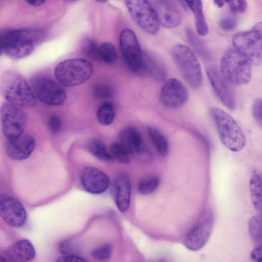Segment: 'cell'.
I'll return each instance as SVG.
<instances>
[{
	"label": "cell",
	"instance_id": "1",
	"mask_svg": "<svg viewBox=\"0 0 262 262\" xmlns=\"http://www.w3.org/2000/svg\"><path fill=\"white\" fill-rule=\"evenodd\" d=\"M0 88L5 98L15 106L30 108L36 104V97L28 82L16 71H7L3 74Z\"/></svg>",
	"mask_w": 262,
	"mask_h": 262
},
{
	"label": "cell",
	"instance_id": "2",
	"mask_svg": "<svg viewBox=\"0 0 262 262\" xmlns=\"http://www.w3.org/2000/svg\"><path fill=\"white\" fill-rule=\"evenodd\" d=\"M210 113L223 145L234 152L242 150L245 146L246 139L242 129L236 121L219 108H211Z\"/></svg>",
	"mask_w": 262,
	"mask_h": 262
},
{
	"label": "cell",
	"instance_id": "3",
	"mask_svg": "<svg viewBox=\"0 0 262 262\" xmlns=\"http://www.w3.org/2000/svg\"><path fill=\"white\" fill-rule=\"evenodd\" d=\"M38 33L28 30L5 29L0 32L3 51L8 56L19 59L29 56L33 51Z\"/></svg>",
	"mask_w": 262,
	"mask_h": 262
},
{
	"label": "cell",
	"instance_id": "4",
	"mask_svg": "<svg viewBox=\"0 0 262 262\" xmlns=\"http://www.w3.org/2000/svg\"><path fill=\"white\" fill-rule=\"evenodd\" d=\"M220 72L231 85H244L251 78V63L236 50L230 49L221 58Z\"/></svg>",
	"mask_w": 262,
	"mask_h": 262
},
{
	"label": "cell",
	"instance_id": "5",
	"mask_svg": "<svg viewBox=\"0 0 262 262\" xmlns=\"http://www.w3.org/2000/svg\"><path fill=\"white\" fill-rule=\"evenodd\" d=\"M93 70L91 63L85 59H70L56 66L54 75L61 85L72 87L87 81L92 75Z\"/></svg>",
	"mask_w": 262,
	"mask_h": 262
},
{
	"label": "cell",
	"instance_id": "6",
	"mask_svg": "<svg viewBox=\"0 0 262 262\" xmlns=\"http://www.w3.org/2000/svg\"><path fill=\"white\" fill-rule=\"evenodd\" d=\"M172 58L186 82L192 88L201 85L203 76L200 63L188 46L178 43L172 49Z\"/></svg>",
	"mask_w": 262,
	"mask_h": 262
},
{
	"label": "cell",
	"instance_id": "7",
	"mask_svg": "<svg viewBox=\"0 0 262 262\" xmlns=\"http://www.w3.org/2000/svg\"><path fill=\"white\" fill-rule=\"evenodd\" d=\"M262 24H255L249 30L238 32L232 38L233 45L237 52L256 66L261 64Z\"/></svg>",
	"mask_w": 262,
	"mask_h": 262
},
{
	"label": "cell",
	"instance_id": "8",
	"mask_svg": "<svg viewBox=\"0 0 262 262\" xmlns=\"http://www.w3.org/2000/svg\"><path fill=\"white\" fill-rule=\"evenodd\" d=\"M0 117L3 132L8 140L23 134L27 116L23 110L9 102L3 103L0 107Z\"/></svg>",
	"mask_w": 262,
	"mask_h": 262
},
{
	"label": "cell",
	"instance_id": "9",
	"mask_svg": "<svg viewBox=\"0 0 262 262\" xmlns=\"http://www.w3.org/2000/svg\"><path fill=\"white\" fill-rule=\"evenodd\" d=\"M214 223L211 210L206 209L196 224L186 234L184 240L185 247L191 251L202 249L208 242L212 231Z\"/></svg>",
	"mask_w": 262,
	"mask_h": 262
},
{
	"label": "cell",
	"instance_id": "10",
	"mask_svg": "<svg viewBox=\"0 0 262 262\" xmlns=\"http://www.w3.org/2000/svg\"><path fill=\"white\" fill-rule=\"evenodd\" d=\"M125 3L130 15L144 31L150 34L158 32L160 25L148 1H126Z\"/></svg>",
	"mask_w": 262,
	"mask_h": 262
},
{
	"label": "cell",
	"instance_id": "11",
	"mask_svg": "<svg viewBox=\"0 0 262 262\" xmlns=\"http://www.w3.org/2000/svg\"><path fill=\"white\" fill-rule=\"evenodd\" d=\"M34 94L43 103L51 106L62 104L66 99L64 89L53 80L39 77L33 84Z\"/></svg>",
	"mask_w": 262,
	"mask_h": 262
},
{
	"label": "cell",
	"instance_id": "12",
	"mask_svg": "<svg viewBox=\"0 0 262 262\" xmlns=\"http://www.w3.org/2000/svg\"><path fill=\"white\" fill-rule=\"evenodd\" d=\"M120 44L129 69L134 72L139 71L142 68L143 55L135 33L129 29L123 30L120 35Z\"/></svg>",
	"mask_w": 262,
	"mask_h": 262
},
{
	"label": "cell",
	"instance_id": "13",
	"mask_svg": "<svg viewBox=\"0 0 262 262\" xmlns=\"http://www.w3.org/2000/svg\"><path fill=\"white\" fill-rule=\"evenodd\" d=\"M206 73L218 99L227 108L234 110L236 107V101L232 85L225 79L215 67H208Z\"/></svg>",
	"mask_w": 262,
	"mask_h": 262
},
{
	"label": "cell",
	"instance_id": "14",
	"mask_svg": "<svg viewBox=\"0 0 262 262\" xmlns=\"http://www.w3.org/2000/svg\"><path fill=\"white\" fill-rule=\"evenodd\" d=\"M148 1L160 25L167 28H173L181 24L182 12L176 2L165 0Z\"/></svg>",
	"mask_w": 262,
	"mask_h": 262
},
{
	"label": "cell",
	"instance_id": "15",
	"mask_svg": "<svg viewBox=\"0 0 262 262\" xmlns=\"http://www.w3.org/2000/svg\"><path fill=\"white\" fill-rule=\"evenodd\" d=\"M188 92L184 84L178 79L170 78L162 86L159 99L166 107L176 108L183 105L187 100Z\"/></svg>",
	"mask_w": 262,
	"mask_h": 262
},
{
	"label": "cell",
	"instance_id": "16",
	"mask_svg": "<svg viewBox=\"0 0 262 262\" xmlns=\"http://www.w3.org/2000/svg\"><path fill=\"white\" fill-rule=\"evenodd\" d=\"M0 215L7 224L15 227L23 225L27 217L25 208L21 202L7 195L0 197Z\"/></svg>",
	"mask_w": 262,
	"mask_h": 262
},
{
	"label": "cell",
	"instance_id": "17",
	"mask_svg": "<svg viewBox=\"0 0 262 262\" xmlns=\"http://www.w3.org/2000/svg\"><path fill=\"white\" fill-rule=\"evenodd\" d=\"M129 151L145 160L149 161L151 155L148 149L143 144L141 135L134 127L124 129L119 134L118 141Z\"/></svg>",
	"mask_w": 262,
	"mask_h": 262
},
{
	"label": "cell",
	"instance_id": "18",
	"mask_svg": "<svg viewBox=\"0 0 262 262\" xmlns=\"http://www.w3.org/2000/svg\"><path fill=\"white\" fill-rule=\"evenodd\" d=\"M81 183L83 188L88 192L98 194L105 192L110 186L109 177L99 169L85 167L81 174Z\"/></svg>",
	"mask_w": 262,
	"mask_h": 262
},
{
	"label": "cell",
	"instance_id": "19",
	"mask_svg": "<svg viewBox=\"0 0 262 262\" xmlns=\"http://www.w3.org/2000/svg\"><path fill=\"white\" fill-rule=\"evenodd\" d=\"M34 147L33 138L30 135L23 134L16 139L8 140L6 150L11 158L16 160H23L31 155Z\"/></svg>",
	"mask_w": 262,
	"mask_h": 262
},
{
	"label": "cell",
	"instance_id": "20",
	"mask_svg": "<svg viewBox=\"0 0 262 262\" xmlns=\"http://www.w3.org/2000/svg\"><path fill=\"white\" fill-rule=\"evenodd\" d=\"M35 255V248L31 242L23 239L9 246L4 257L8 262H30Z\"/></svg>",
	"mask_w": 262,
	"mask_h": 262
},
{
	"label": "cell",
	"instance_id": "21",
	"mask_svg": "<svg viewBox=\"0 0 262 262\" xmlns=\"http://www.w3.org/2000/svg\"><path fill=\"white\" fill-rule=\"evenodd\" d=\"M131 183L125 172L119 173L115 181V200L118 209L122 212L128 209L130 201Z\"/></svg>",
	"mask_w": 262,
	"mask_h": 262
},
{
	"label": "cell",
	"instance_id": "22",
	"mask_svg": "<svg viewBox=\"0 0 262 262\" xmlns=\"http://www.w3.org/2000/svg\"><path fill=\"white\" fill-rule=\"evenodd\" d=\"M194 14L195 26L200 35L205 36L209 32L203 10V4L201 1H186L184 2Z\"/></svg>",
	"mask_w": 262,
	"mask_h": 262
},
{
	"label": "cell",
	"instance_id": "23",
	"mask_svg": "<svg viewBox=\"0 0 262 262\" xmlns=\"http://www.w3.org/2000/svg\"><path fill=\"white\" fill-rule=\"evenodd\" d=\"M142 68L159 81H163L166 76L164 64L159 59L153 56L148 54L143 55Z\"/></svg>",
	"mask_w": 262,
	"mask_h": 262
},
{
	"label": "cell",
	"instance_id": "24",
	"mask_svg": "<svg viewBox=\"0 0 262 262\" xmlns=\"http://www.w3.org/2000/svg\"><path fill=\"white\" fill-rule=\"evenodd\" d=\"M249 185L253 206L260 211L261 210V178L259 174L256 173L252 176Z\"/></svg>",
	"mask_w": 262,
	"mask_h": 262
},
{
	"label": "cell",
	"instance_id": "25",
	"mask_svg": "<svg viewBox=\"0 0 262 262\" xmlns=\"http://www.w3.org/2000/svg\"><path fill=\"white\" fill-rule=\"evenodd\" d=\"M96 116L99 122L103 125H108L114 121L115 116V106L112 102L106 101L98 108Z\"/></svg>",
	"mask_w": 262,
	"mask_h": 262
},
{
	"label": "cell",
	"instance_id": "26",
	"mask_svg": "<svg viewBox=\"0 0 262 262\" xmlns=\"http://www.w3.org/2000/svg\"><path fill=\"white\" fill-rule=\"evenodd\" d=\"M148 135L158 152L163 157L169 152V145L164 136L154 127H148Z\"/></svg>",
	"mask_w": 262,
	"mask_h": 262
},
{
	"label": "cell",
	"instance_id": "27",
	"mask_svg": "<svg viewBox=\"0 0 262 262\" xmlns=\"http://www.w3.org/2000/svg\"><path fill=\"white\" fill-rule=\"evenodd\" d=\"M160 183L159 178L156 175L145 176L138 182L137 190L143 195L151 194L157 189Z\"/></svg>",
	"mask_w": 262,
	"mask_h": 262
},
{
	"label": "cell",
	"instance_id": "28",
	"mask_svg": "<svg viewBox=\"0 0 262 262\" xmlns=\"http://www.w3.org/2000/svg\"><path fill=\"white\" fill-rule=\"evenodd\" d=\"M117 57L115 47L111 43L104 42L98 47V59L107 64H113Z\"/></svg>",
	"mask_w": 262,
	"mask_h": 262
},
{
	"label": "cell",
	"instance_id": "29",
	"mask_svg": "<svg viewBox=\"0 0 262 262\" xmlns=\"http://www.w3.org/2000/svg\"><path fill=\"white\" fill-rule=\"evenodd\" d=\"M88 147L90 152L98 159L104 161L113 160L112 155L108 153L101 141L93 139L90 141Z\"/></svg>",
	"mask_w": 262,
	"mask_h": 262
},
{
	"label": "cell",
	"instance_id": "30",
	"mask_svg": "<svg viewBox=\"0 0 262 262\" xmlns=\"http://www.w3.org/2000/svg\"><path fill=\"white\" fill-rule=\"evenodd\" d=\"M249 234L257 245H261V216L257 214L253 216L248 222Z\"/></svg>",
	"mask_w": 262,
	"mask_h": 262
},
{
	"label": "cell",
	"instance_id": "31",
	"mask_svg": "<svg viewBox=\"0 0 262 262\" xmlns=\"http://www.w3.org/2000/svg\"><path fill=\"white\" fill-rule=\"evenodd\" d=\"M185 34L188 42L196 52L203 57H208V52L205 45L190 28L186 29Z\"/></svg>",
	"mask_w": 262,
	"mask_h": 262
},
{
	"label": "cell",
	"instance_id": "32",
	"mask_svg": "<svg viewBox=\"0 0 262 262\" xmlns=\"http://www.w3.org/2000/svg\"><path fill=\"white\" fill-rule=\"evenodd\" d=\"M112 157L121 163L127 164L131 155L126 148L118 141L113 142L111 146Z\"/></svg>",
	"mask_w": 262,
	"mask_h": 262
},
{
	"label": "cell",
	"instance_id": "33",
	"mask_svg": "<svg viewBox=\"0 0 262 262\" xmlns=\"http://www.w3.org/2000/svg\"><path fill=\"white\" fill-rule=\"evenodd\" d=\"M81 51L83 55L90 59H98V47L95 42L90 37L83 39L80 45Z\"/></svg>",
	"mask_w": 262,
	"mask_h": 262
},
{
	"label": "cell",
	"instance_id": "34",
	"mask_svg": "<svg viewBox=\"0 0 262 262\" xmlns=\"http://www.w3.org/2000/svg\"><path fill=\"white\" fill-rule=\"evenodd\" d=\"M91 255L95 259L100 261L109 259L112 255V247L109 244H104L93 249Z\"/></svg>",
	"mask_w": 262,
	"mask_h": 262
},
{
	"label": "cell",
	"instance_id": "35",
	"mask_svg": "<svg viewBox=\"0 0 262 262\" xmlns=\"http://www.w3.org/2000/svg\"><path fill=\"white\" fill-rule=\"evenodd\" d=\"M93 94L97 99H104L112 97L114 95V91L107 85L98 84L94 88Z\"/></svg>",
	"mask_w": 262,
	"mask_h": 262
},
{
	"label": "cell",
	"instance_id": "36",
	"mask_svg": "<svg viewBox=\"0 0 262 262\" xmlns=\"http://www.w3.org/2000/svg\"><path fill=\"white\" fill-rule=\"evenodd\" d=\"M233 14L243 13L247 7V3L245 1H226Z\"/></svg>",
	"mask_w": 262,
	"mask_h": 262
},
{
	"label": "cell",
	"instance_id": "37",
	"mask_svg": "<svg viewBox=\"0 0 262 262\" xmlns=\"http://www.w3.org/2000/svg\"><path fill=\"white\" fill-rule=\"evenodd\" d=\"M252 114L254 120L260 126L262 125L261 99H255L252 105Z\"/></svg>",
	"mask_w": 262,
	"mask_h": 262
},
{
	"label": "cell",
	"instance_id": "38",
	"mask_svg": "<svg viewBox=\"0 0 262 262\" xmlns=\"http://www.w3.org/2000/svg\"><path fill=\"white\" fill-rule=\"evenodd\" d=\"M220 28L224 31H229L233 30L237 26V20L232 17L222 18L219 23Z\"/></svg>",
	"mask_w": 262,
	"mask_h": 262
},
{
	"label": "cell",
	"instance_id": "39",
	"mask_svg": "<svg viewBox=\"0 0 262 262\" xmlns=\"http://www.w3.org/2000/svg\"><path fill=\"white\" fill-rule=\"evenodd\" d=\"M61 123L60 118L56 116L50 117L48 121V126L49 130L53 134L58 133L61 128Z\"/></svg>",
	"mask_w": 262,
	"mask_h": 262
},
{
	"label": "cell",
	"instance_id": "40",
	"mask_svg": "<svg viewBox=\"0 0 262 262\" xmlns=\"http://www.w3.org/2000/svg\"><path fill=\"white\" fill-rule=\"evenodd\" d=\"M59 250L63 255L73 254V246L69 241L61 242L59 246Z\"/></svg>",
	"mask_w": 262,
	"mask_h": 262
},
{
	"label": "cell",
	"instance_id": "41",
	"mask_svg": "<svg viewBox=\"0 0 262 262\" xmlns=\"http://www.w3.org/2000/svg\"><path fill=\"white\" fill-rule=\"evenodd\" d=\"M56 262H88L86 260L74 254L62 255Z\"/></svg>",
	"mask_w": 262,
	"mask_h": 262
},
{
	"label": "cell",
	"instance_id": "42",
	"mask_svg": "<svg viewBox=\"0 0 262 262\" xmlns=\"http://www.w3.org/2000/svg\"><path fill=\"white\" fill-rule=\"evenodd\" d=\"M250 257L252 262H262L261 245H257L252 250Z\"/></svg>",
	"mask_w": 262,
	"mask_h": 262
},
{
	"label": "cell",
	"instance_id": "43",
	"mask_svg": "<svg viewBox=\"0 0 262 262\" xmlns=\"http://www.w3.org/2000/svg\"><path fill=\"white\" fill-rule=\"evenodd\" d=\"M26 2L28 5L35 7L40 6L45 2V1L42 0H30L26 1Z\"/></svg>",
	"mask_w": 262,
	"mask_h": 262
},
{
	"label": "cell",
	"instance_id": "44",
	"mask_svg": "<svg viewBox=\"0 0 262 262\" xmlns=\"http://www.w3.org/2000/svg\"><path fill=\"white\" fill-rule=\"evenodd\" d=\"M213 2L219 8H222L226 3V1H214Z\"/></svg>",
	"mask_w": 262,
	"mask_h": 262
},
{
	"label": "cell",
	"instance_id": "45",
	"mask_svg": "<svg viewBox=\"0 0 262 262\" xmlns=\"http://www.w3.org/2000/svg\"><path fill=\"white\" fill-rule=\"evenodd\" d=\"M3 52V48H2V42L0 38V55L2 54V53Z\"/></svg>",
	"mask_w": 262,
	"mask_h": 262
}]
</instances>
